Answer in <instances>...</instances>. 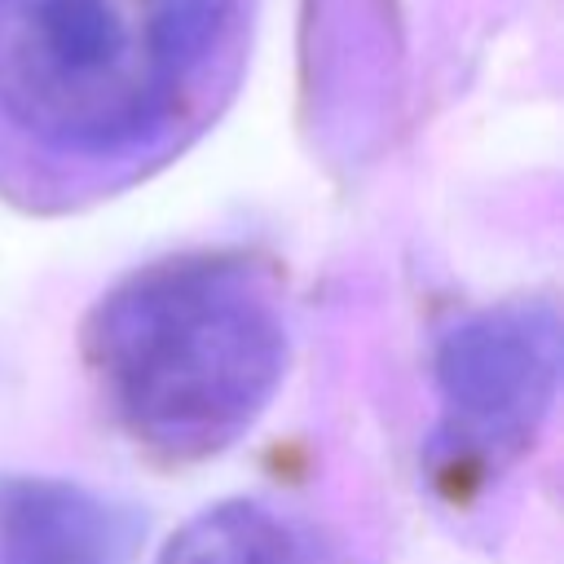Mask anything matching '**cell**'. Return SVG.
Segmentation results:
<instances>
[{
    "label": "cell",
    "mask_w": 564,
    "mask_h": 564,
    "mask_svg": "<svg viewBox=\"0 0 564 564\" xmlns=\"http://www.w3.org/2000/svg\"><path fill=\"white\" fill-rule=\"evenodd\" d=\"M256 0H0V189L62 212L145 181L229 106Z\"/></svg>",
    "instance_id": "1"
},
{
    "label": "cell",
    "mask_w": 564,
    "mask_h": 564,
    "mask_svg": "<svg viewBox=\"0 0 564 564\" xmlns=\"http://www.w3.org/2000/svg\"><path fill=\"white\" fill-rule=\"evenodd\" d=\"M84 348L101 401L137 445L203 458L269 405L286 366V322L251 260L176 256L101 295Z\"/></svg>",
    "instance_id": "2"
},
{
    "label": "cell",
    "mask_w": 564,
    "mask_h": 564,
    "mask_svg": "<svg viewBox=\"0 0 564 564\" xmlns=\"http://www.w3.org/2000/svg\"><path fill=\"white\" fill-rule=\"evenodd\" d=\"M159 564H322L313 542L256 502L203 511L172 538Z\"/></svg>",
    "instance_id": "5"
},
{
    "label": "cell",
    "mask_w": 564,
    "mask_h": 564,
    "mask_svg": "<svg viewBox=\"0 0 564 564\" xmlns=\"http://www.w3.org/2000/svg\"><path fill=\"white\" fill-rule=\"evenodd\" d=\"M137 546L128 507L48 476L0 480V564H132Z\"/></svg>",
    "instance_id": "4"
},
{
    "label": "cell",
    "mask_w": 564,
    "mask_h": 564,
    "mask_svg": "<svg viewBox=\"0 0 564 564\" xmlns=\"http://www.w3.org/2000/svg\"><path fill=\"white\" fill-rule=\"evenodd\" d=\"M555 348L551 304H502L454 326L436 357L445 441L489 458L520 449L551 410Z\"/></svg>",
    "instance_id": "3"
}]
</instances>
